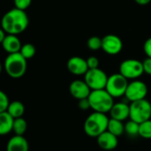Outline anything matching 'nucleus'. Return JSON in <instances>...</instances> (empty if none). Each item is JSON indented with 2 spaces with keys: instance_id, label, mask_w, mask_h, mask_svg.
Instances as JSON below:
<instances>
[{
  "instance_id": "nucleus-9",
  "label": "nucleus",
  "mask_w": 151,
  "mask_h": 151,
  "mask_svg": "<svg viewBox=\"0 0 151 151\" xmlns=\"http://www.w3.org/2000/svg\"><path fill=\"white\" fill-rule=\"evenodd\" d=\"M147 94V85L140 80L134 79L130 82L127 86L124 97L130 102L146 99Z\"/></svg>"
},
{
  "instance_id": "nucleus-18",
  "label": "nucleus",
  "mask_w": 151,
  "mask_h": 151,
  "mask_svg": "<svg viewBox=\"0 0 151 151\" xmlns=\"http://www.w3.org/2000/svg\"><path fill=\"white\" fill-rule=\"evenodd\" d=\"M14 118L22 117L25 112V107L22 102L19 101H14L9 103L6 110Z\"/></svg>"
},
{
  "instance_id": "nucleus-6",
  "label": "nucleus",
  "mask_w": 151,
  "mask_h": 151,
  "mask_svg": "<svg viewBox=\"0 0 151 151\" xmlns=\"http://www.w3.org/2000/svg\"><path fill=\"white\" fill-rule=\"evenodd\" d=\"M128 84V79L118 72L109 76L105 89L113 98H120L124 96Z\"/></svg>"
},
{
  "instance_id": "nucleus-7",
  "label": "nucleus",
  "mask_w": 151,
  "mask_h": 151,
  "mask_svg": "<svg viewBox=\"0 0 151 151\" xmlns=\"http://www.w3.org/2000/svg\"><path fill=\"white\" fill-rule=\"evenodd\" d=\"M119 73L123 75L125 78L137 79L140 78L144 73L142 61L136 59H127L120 63Z\"/></svg>"
},
{
  "instance_id": "nucleus-30",
  "label": "nucleus",
  "mask_w": 151,
  "mask_h": 151,
  "mask_svg": "<svg viewBox=\"0 0 151 151\" xmlns=\"http://www.w3.org/2000/svg\"><path fill=\"white\" fill-rule=\"evenodd\" d=\"M143 51L147 57L151 58V37L147 38L143 45Z\"/></svg>"
},
{
  "instance_id": "nucleus-32",
  "label": "nucleus",
  "mask_w": 151,
  "mask_h": 151,
  "mask_svg": "<svg viewBox=\"0 0 151 151\" xmlns=\"http://www.w3.org/2000/svg\"><path fill=\"white\" fill-rule=\"evenodd\" d=\"M134 1L139 6H146L151 2V0H134Z\"/></svg>"
},
{
  "instance_id": "nucleus-8",
  "label": "nucleus",
  "mask_w": 151,
  "mask_h": 151,
  "mask_svg": "<svg viewBox=\"0 0 151 151\" xmlns=\"http://www.w3.org/2000/svg\"><path fill=\"white\" fill-rule=\"evenodd\" d=\"M109 77L101 68H89L85 74V81L91 90L105 89Z\"/></svg>"
},
{
  "instance_id": "nucleus-1",
  "label": "nucleus",
  "mask_w": 151,
  "mask_h": 151,
  "mask_svg": "<svg viewBox=\"0 0 151 151\" xmlns=\"http://www.w3.org/2000/svg\"><path fill=\"white\" fill-rule=\"evenodd\" d=\"M29 23L26 12L15 7L6 12L1 19V27L6 33L17 36L27 29Z\"/></svg>"
},
{
  "instance_id": "nucleus-13",
  "label": "nucleus",
  "mask_w": 151,
  "mask_h": 151,
  "mask_svg": "<svg viewBox=\"0 0 151 151\" xmlns=\"http://www.w3.org/2000/svg\"><path fill=\"white\" fill-rule=\"evenodd\" d=\"M117 136L114 135L108 130L100 134L97 139V144L98 146L104 150H113L115 149L118 145V139Z\"/></svg>"
},
{
  "instance_id": "nucleus-16",
  "label": "nucleus",
  "mask_w": 151,
  "mask_h": 151,
  "mask_svg": "<svg viewBox=\"0 0 151 151\" xmlns=\"http://www.w3.org/2000/svg\"><path fill=\"white\" fill-rule=\"evenodd\" d=\"M6 151H29V142L23 135H14L8 140Z\"/></svg>"
},
{
  "instance_id": "nucleus-25",
  "label": "nucleus",
  "mask_w": 151,
  "mask_h": 151,
  "mask_svg": "<svg viewBox=\"0 0 151 151\" xmlns=\"http://www.w3.org/2000/svg\"><path fill=\"white\" fill-rule=\"evenodd\" d=\"M9 103L10 101L6 93L2 90H0V113L7 110Z\"/></svg>"
},
{
  "instance_id": "nucleus-10",
  "label": "nucleus",
  "mask_w": 151,
  "mask_h": 151,
  "mask_svg": "<svg viewBox=\"0 0 151 151\" xmlns=\"http://www.w3.org/2000/svg\"><path fill=\"white\" fill-rule=\"evenodd\" d=\"M101 49L109 55H116L123 49V41L114 34H109L102 37Z\"/></svg>"
},
{
  "instance_id": "nucleus-14",
  "label": "nucleus",
  "mask_w": 151,
  "mask_h": 151,
  "mask_svg": "<svg viewBox=\"0 0 151 151\" xmlns=\"http://www.w3.org/2000/svg\"><path fill=\"white\" fill-rule=\"evenodd\" d=\"M109 115L111 118L124 121L129 118L130 116V105L125 102H116L112 106Z\"/></svg>"
},
{
  "instance_id": "nucleus-22",
  "label": "nucleus",
  "mask_w": 151,
  "mask_h": 151,
  "mask_svg": "<svg viewBox=\"0 0 151 151\" xmlns=\"http://www.w3.org/2000/svg\"><path fill=\"white\" fill-rule=\"evenodd\" d=\"M139 136L143 139H151V119L146 120L139 124Z\"/></svg>"
},
{
  "instance_id": "nucleus-24",
  "label": "nucleus",
  "mask_w": 151,
  "mask_h": 151,
  "mask_svg": "<svg viewBox=\"0 0 151 151\" xmlns=\"http://www.w3.org/2000/svg\"><path fill=\"white\" fill-rule=\"evenodd\" d=\"M101 45H102V38H101L97 36L91 37L87 41L88 48L93 51H97V50L101 49Z\"/></svg>"
},
{
  "instance_id": "nucleus-26",
  "label": "nucleus",
  "mask_w": 151,
  "mask_h": 151,
  "mask_svg": "<svg viewBox=\"0 0 151 151\" xmlns=\"http://www.w3.org/2000/svg\"><path fill=\"white\" fill-rule=\"evenodd\" d=\"M32 0H14V7L20 10L26 11L31 5Z\"/></svg>"
},
{
  "instance_id": "nucleus-11",
  "label": "nucleus",
  "mask_w": 151,
  "mask_h": 151,
  "mask_svg": "<svg viewBox=\"0 0 151 151\" xmlns=\"http://www.w3.org/2000/svg\"><path fill=\"white\" fill-rule=\"evenodd\" d=\"M68 70L75 76H85L89 69L86 59L79 56H73L67 62Z\"/></svg>"
},
{
  "instance_id": "nucleus-5",
  "label": "nucleus",
  "mask_w": 151,
  "mask_h": 151,
  "mask_svg": "<svg viewBox=\"0 0 151 151\" xmlns=\"http://www.w3.org/2000/svg\"><path fill=\"white\" fill-rule=\"evenodd\" d=\"M129 118L140 124L151 118V103L146 100H139L131 102Z\"/></svg>"
},
{
  "instance_id": "nucleus-29",
  "label": "nucleus",
  "mask_w": 151,
  "mask_h": 151,
  "mask_svg": "<svg viewBox=\"0 0 151 151\" xmlns=\"http://www.w3.org/2000/svg\"><path fill=\"white\" fill-rule=\"evenodd\" d=\"M78 108L82 110H87L91 109V105H90V101L88 98L78 100Z\"/></svg>"
},
{
  "instance_id": "nucleus-2",
  "label": "nucleus",
  "mask_w": 151,
  "mask_h": 151,
  "mask_svg": "<svg viewBox=\"0 0 151 151\" xmlns=\"http://www.w3.org/2000/svg\"><path fill=\"white\" fill-rule=\"evenodd\" d=\"M109 120V118L106 114L93 111L86 117L84 123L86 134L92 138H97L100 134L107 131Z\"/></svg>"
},
{
  "instance_id": "nucleus-27",
  "label": "nucleus",
  "mask_w": 151,
  "mask_h": 151,
  "mask_svg": "<svg viewBox=\"0 0 151 151\" xmlns=\"http://www.w3.org/2000/svg\"><path fill=\"white\" fill-rule=\"evenodd\" d=\"M86 61H87V65H88V68H99L100 61H99V60H98L97 57H95V56H90L89 58L86 59Z\"/></svg>"
},
{
  "instance_id": "nucleus-17",
  "label": "nucleus",
  "mask_w": 151,
  "mask_h": 151,
  "mask_svg": "<svg viewBox=\"0 0 151 151\" xmlns=\"http://www.w3.org/2000/svg\"><path fill=\"white\" fill-rule=\"evenodd\" d=\"M14 118L7 112L0 113V135H6L13 131Z\"/></svg>"
},
{
  "instance_id": "nucleus-33",
  "label": "nucleus",
  "mask_w": 151,
  "mask_h": 151,
  "mask_svg": "<svg viewBox=\"0 0 151 151\" xmlns=\"http://www.w3.org/2000/svg\"><path fill=\"white\" fill-rule=\"evenodd\" d=\"M2 70H3V65L1 62H0V75H1V73H2Z\"/></svg>"
},
{
  "instance_id": "nucleus-28",
  "label": "nucleus",
  "mask_w": 151,
  "mask_h": 151,
  "mask_svg": "<svg viewBox=\"0 0 151 151\" xmlns=\"http://www.w3.org/2000/svg\"><path fill=\"white\" fill-rule=\"evenodd\" d=\"M143 69H144V73H146L147 75L151 76V58L150 57H147L143 61Z\"/></svg>"
},
{
  "instance_id": "nucleus-4",
  "label": "nucleus",
  "mask_w": 151,
  "mask_h": 151,
  "mask_svg": "<svg viewBox=\"0 0 151 151\" xmlns=\"http://www.w3.org/2000/svg\"><path fill=\"white\" fill-rule=\"evenodd\" d=\"M91 109L93 111L101 113H109L112 106L114 105V98L108 93L106 89L92 90L88 96Z\"/></svg>"
},
{
  "instance_id": "nucleus-3",
  "label": "nucleus",
  "mask_w": 151,
  "mask_h": 151,
  "mask_svg": "<svg viewBox=\"0 0 151 151\" xmlns=\"http://www.w3.org/2000/svg\"><path fill=\"white\" fill-rule=\"evenodd\" d=\"M4 68L10 78L17 79L25 75L27 71V59L21 52L8 53L5 60Z\"/></svg>"
},
{
  "instance_id": "nucleus-19",
  "label": "nucleus",
  "mask_w": 151,
  "mask_h": 151,
  "mask_svg": "<svg viewBox=\"0 0 151 151\" xmlns=\"http://www.w3.org/2000/svg\"><path fill=\"white\" fill-rule=\"evenodd\" d=\"M107 130L109 132H110L111 133H113L114 135L119 137L124 133V124H123V121L110 117L109 120Z\"/></svg>"
},
{
  "instance_id": "nucleus-20",
  "label": "nucleus",
  "mask_w": 151,
  "mask_h": 151,
  "mask_svg": "<svg viewBox=\"0 0 151 151\" xmlns=\"http://www.w3.org/2000/svg\"><path fill=\"white\" fill-rule=\"evenodd\" d=\"M28 128L27 121L22 116L18 118H14V125H13V132L15 135H23Z\"/></svg>"
},
{
  "instance_id": "nucleus-15",
  "label": "nucleus",
  "mask_w": 151,
  "mask_h": 151,
  "mask_svg": "<svg viewBox=\"0 0 151 151\" xmlns=\"http://www.w3.org/2000/svg\"><path fill=\"white\" fill-rule=\"evenodd\" d=\"M3 49L8 52V53H14L19 52L22 48V43L20 38L17 37V35H12V34H6L5 39L3 40L1 44Z\"/></svg>"
},
{
  "instance_id": "nucleus-31",
  "label": "nucleus",
  "mask_w": 151,
  "mask_h": 151,
  "mask_svg": "<svg viewBox=\"0 0 151 151\" xmlns=\"http://www.w3.org/2000/svg\"><path fill=\"white\" fill-rule=\"evenodd\" d=\"M6 36V31L2 29V27H0V45L2 44V42H3V40L5 39Z\"/></svg>"
},
{
  "instance_id": "nucleus-21",
  "label": "nucleus",
  "mask_w": 151,
  "mask_h": 151,
  "mask_svg": "<svg viewBox=\"0 0 151 151\" xmlns=\"http://www.w3.org/2000/svg\"><path fill=\"white\" fill-rule=\"evenodd\" d=\"M139 124L130 119L128 122L124 124V133H126L128 136L135 137L139 135Z\"/></svg>"
},
{
  "instance_id": "nucleus-23",
  "label": "nucleus",
  "mask_w": 151,
  "mask_h": 151,
  "mask_svg": "<svg viewBox=\"0 0 151 151\" xmlns=\"http://www.w3.org/2000/svg\"><path fill=\"white\" fill-rule=\"evenodd\" d=\"M21 54L27 60H29L34 57L36 54V48L32 44L27 43L22 45V48L20 50Z\"/></svg>"
},
{
  "instance_id": "nucleus-12",
  "label": "nucleus",
  "mask_w": 151,
  "mask_h": 151,
  "mask_svg": "<svg viewBox=\"0 0 151 151\" xmlns=\"http://www.w3.org/2000/svg\"><path fill=\"white\" fill-rule=\"evenodd\" d=\"M69 93L77 100L88 98L92 90L85 80H75L69 85Z\"/></svg>"
}]
</instances>
